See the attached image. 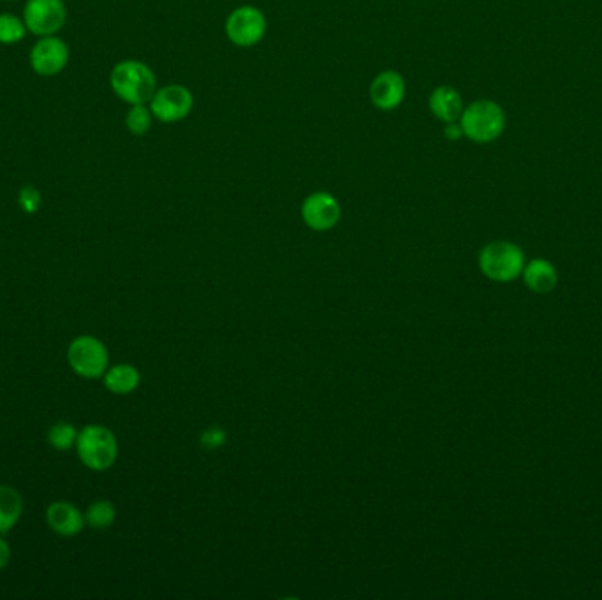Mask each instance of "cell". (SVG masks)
<instances>
[{
	"label": "cell",
	"instance_id": "9",
	"mask_svg": "<svg viewBox=\"0 0 602 600\" xmlns=\"http://www.w3.org/2000/svg\"><path fill=\"white\" fill-rule=\"evenodd\" d=\"M67 62L69 48L59 37H43L30 52V66L39 76H57L66 69Z\"/></svg>",
	"mask_w": 602,
	"mask_h": 600
},
{
	"label": "cell",
	"instance_id": "1",
	"mask_svg": "<svg viewBox=\"0 0 602 600\" xmlns=\"http://www.w3.org/2000/svg\"><path fill=\"white\" fill-rule=\"evenodd\" d=\"M110 83L113 92L131 106L150 103L157 90L154 71L138 60H124L113 67Z\"/></svg>",
	"mask_w": 602,
	"mask_h": 600
},
{
	"label": "cell",
	"instance_id": "3",
	"mask_svg": "<svg viewBox=\"0 0 602 600\" xmlns=\"http://www.w3.org/2000/svg\"><path fill=\"white\" fill-rule=\"evenodd\" d=\"M525 254L513 242H492L479 252V268L486 279L499 284H509L522 277Z\"/></svg>",
	"mask_w": 602,
	"mask_h": 600
},
{
	"label": "cell",
	"instance_id": "19",
	"mask_svg": "<svg viewBox=\"0 0 602 600\" xmlns=\"http://www.w3.org/2000/svg\"><path fill=\"white\" fill-rule=\"evenodd\" d=\"M152 117V111L148 110L145 104H134L125 117V125L134 136H143L152 127Z\"/></svg>",
	"mask_w": 602,
	"mask_h": 600
},
{
	"label": "cell",
	"instance_id": "21",
	"mask_svg": "<svg viewBox=\"0 0 602 600\" xmlns=\"http://www.w3.org/2000/svg\"><path fill=\"white\" fill-rule=\"evenodd\" d=\"M18 203L23 212L34 215V213L41 208L43 198H41V192L37 191L36 187L32 185H25L20 194H18Z\"/></svg>",
	"mask_w": 602,
	"mask_h": 600
},
{
	"label": "cell",
	"instance_id": "6",
	"mask_svg": "<svg viewBox=\"0 0 602 600\" xmlns=\"http://www.w3.org/2000/svg\"><path fill=\"white\" fill-rule=\"evenodd\" d=\"M67 20L64 0H29L23 9L27 29L39 37L55 36Z\"/></svg>",
	"mask_w": 602,
	"mask_h": 600
},
{
	"label": "cell",
	"instance_id": "2",
	"mask_svg": "<svg viewBox=\"0 0 602 600\" xmlns=\"http://www.w3.org/2000/svg\"><path fill=\"white\" fill-rule=\"evenodd\" d=\"M460 127L465 138L479 145H486L502 136L506 129V113L495 101L481 99L463 108Z\"/></svg>",
	"mask_w": 602,
	"mask_h": 600
},
{
	"label": "cell",
	"instance_id": "5",
	"mask_svg": "<svg viewBox=\"0 0 602 600\" xmlns=\"http://www.w3.org/2000/svg\"><path fill=\"white\" fill-rule=\"evenodd\" d=\"M67 361L73 368L74 374L80 375L83 379H99L104 377L108 370L110 354L99 338L83 335L74 338L69 345Z\"/></svg>",
	"mask_w": 602,
	"mask_h": 600
},
{
	"label": "cell",
	"instance_id": "17",
	"mask_svg": "<svg viewBox=\"0 0 602 600\" xmlns=\"http://www.w3.org/2000/svg\"><path fill=\"white\" fill-rule=\"evenodd\" d=\"M115 507L108 500H97L94 504L90 505L85 514V521L89 523L90 527L96 528V530H104V528L111 527L113 521H115Z\"/></svg>",
	"mask_w": 602,
	"mask_h": 600
},
{
	"label": "cell",
	"instance_id": "14",
	"mask_svg": "<svg viewBox=\"0 0 602 600\" xmlns=\"http://www.w3.org/2000/svg\"><path fill=\"white\" fill-rule=\"evenodd\" d=\"M428 104H430V110H432L435 117L442 120V122H446V124L456 122V120H460V117H462V96H460L458 90L448 87V85L435 88Z\"/></svg>",
	"mask_w": 602,
	"mask_h": 600
},
{
	"label": "cell",
	"instance_id": "22",
	"mask_svg": "<svg viewBox=\"0 0 602 600\" xmlns=\"http://www.w3.org/2000/svg\"><path fill=\"white\" fill-rule=\"evenodd\" d=\"M224 440H226V435H224L222 430H208V432L203 435V444L208 447L222 446Z\"/></svg>",
	"mask_w": 602,
	"mask_h": 600
},
{
	"label": "cell",
	"instance_id": "7",
	"mask_svg": "<svg viewBox=\"0 0 602 600\" xmlns=\"http://www.w3.org/2000/svg\"><path fill=\"white\" fill-rule=\"evenodd\" d=\"M265 34V15L252 6L235 9L226 20V36L231 43L240 48L254 46L265 37Z\"/></svg>",
	"mask_w": 602,
	"mask_h": 600
},
{
	"label": "cell",
	"instance_id": "13",
	"mask_svg": "<svg viewBox=\"0 0 602 600\" xmlns=\"http://www.w3.org/2000/svg\"><path fill=\"white\" fill-rule=\"evenodd\" d=\"M523 284L536 294H550L558 286V271L548 259H532L522 271Z\"/></svg>",
	"mask_w": 602,
	"mask_h": 600
},
{
	"label": "cell",
	"instance_id": "20",
	"mask_svg": "<svg viewBox=\"0 0 602 600\" xmlns=\"http://www.w3.org/2000/svg\"><path fill=\"white\" fill-rule=\"evenodd\" d=\"M27 32V25L15 15H0V43L16 44L22 41Z\"/></svg>",
	"mask_w": 602,
	"mask_h": 600
},
{
	"label": "cell",
	"instance_id": "8",
	"mask_svg": "<svg viewBox=\"0 0 602 600\" xmlns=\"http://www.w3.org/2000/svg\"><path fill=\"white\" fill-rule=\"evenodd\" d=\"M194 97L189 88L182 85H168V87L155 90L154 97L150 101V111L157 120L164 124H173L184 120L192 111Z\"/></svg>",
	"mask_w": 602,
	"mask_h": 600
},
{
	"label": "cell",
	"instance_id": "23",
	"mask_svg": "<svg viewBox=\"0 0 602 600\" xmlns=\"http://www.w3.org/2000/svg\"><path fill=\"white\" fill-rule=\"evenodd\" d=\"M9 562H11V548H9L8 542L0 537V571L6 569Z\"/></svg>",
	"mask_w": 602,
	"mask_h": 600
},
{
	"label": "cell",
	"instance_id": "15",
	"mask_svg": "<svg viewBox=\"0 0 602 600\" xmlns=\"http://www.w3.org/2000/svg\"><path fill=\"white\" fill-rule=\"evenodd\" d=\"M23 513L22 495L6 484H0V535L8 534Z\"/></svg>",
	"mask_w": 602,
	"mask_h": 600
},
{
	"label": "cell",
	"instance_id": "18",
	"mask_svg": "<svg viewBox=\"0 0 602 600\" xmlns=\"http://www.w3.org/2000/svg\"><path fill=\"white\" fill-rule=\"evenodd\" d=\"M78 433L80 432L69 423H57L48 432V442L57 451H69L71 447H76Z\"/></svg>",
	"mask_w": 602,
	"mask_h": 600
},
{
	"label": "cell",
	"instance_id": "11",
	"mask_svg": "<svg viewBox=\"0 0 602 600\" xmlns=\"http://www.w3.org/2000/svg\"><path fill=\"white\" fill-rule=\"evenodd\" d=\"M405 97V80L397 71H384L375 76L370 85V99L375 108L391 111L398 108Z\"/></svg>",
	"mask_w": 602,
	"mask_h": 600
},
{
	"label": "cell",
	"instance_id": "12",
	"mask_svg": "<svg viewBox=\"0 0 602 600\" xmlns=\"http://www.w3.org/2000/svg\"><path fill=\"white\" fill-rule=\"evenodd\" d=\"M46 521L55 534L62 537H74L85 527V516L78 507L69 502H53L46 511Z\"/></svg>",
	"mask_w": 602,
	"mask_h": 600
},
{
	"label": "cell",
	"instance_id": "4",
	"mask_svg": "<svg viewBox=\"0 0 602 600\" xmlns=\"http://www.w3.org/2000/svg\"><path fill=\"white\" fill-rule=\"evenodd\" d=\"M76 451L81 463L90 470L103 472L110 469L118 456L117 437L110 428L101 425L85 426L78 433Z\"/></svg>",
	"mask_w": 602,
	"mask_h": 600
},
{
	"label": "cell",
	"instance_id": "24",
	"mask_svg": "<svg viewBox=\"0 0 602 600\" xmlns=\"http://www.w3.org/2000/svg\"><path fill=\"white\" fill-rule=\"evenodd\" d=\"M444 136L451 141L460 140L463 136L462 127H460V124H456V122H451V124H448V127L444 129Z\"/></svg>",
	"mask_w": 602,
	"mask_h": 600
},
{
	"label": "cell",
	"instance_id": "10",
	"mask_svg": "<svg viewBox=\"0 0 602 600\" xmlns=\"http://www.w3.org/2000/svg\"><path fill=\"white\" fill-rule=\"evenodd\" d=\"M342 215V208L330 192H314L301 205V217L314 231H330Z\"/></svg>",
	"mask_w": 602,
	"mask_h": 600
},
{
	"label": "cell",
	"instance_id": "16",
	"mask_svg": "<svg viewBox=\"0 0 602 600\" xmlns=\"http://www.w3.org/2000/svg\"><path fill=\"white\" fill-rule=\"evenodd\" d=\"M141 375L133 365L111 366L104 374V386L115 395H129L140 386Z\"/></svg>",
	"mask_w": 602,
	"mask_h": 600
}]
</instances>
